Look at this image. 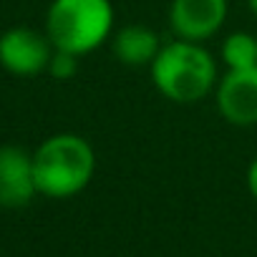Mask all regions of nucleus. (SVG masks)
<instances>
[{
	"label": "nucleus",
	"mask_w": 257,
	"mask_h": 257,
	"mask_svg": "<svg viewBox=\"0 0 257 257\" xmlns=\"http://www.w3.org/2000/svg\"><path fill=\"white\" fill-rule=\"evenodd\" d=\"M116 31L111 0H53L46 13V36L53 48L86 56L108 43Z\"/></svg>",
	"instance_id": "obj_3"
},
{
	"label": "nucleus",
	"mask_w": 257,
	"mask_h": 257,
	"mask_svg": "<svg viewBox=\"0 0 257 257\" xmlns=\"http://www.w3.org/2000/svg\"><path fill=\"white\" fill-rule=\"evenodd\" d=\"M247 3H249V11L257 16V0H247Z\"/></svg>",
	"instance_id": "obj_12"
},
{
	"label": "nucleus",
	"mask_w": 257,
	"mask_h": 257,
	"mask_svg": "<svg viewBox=\"0 0 257 257\" xmlns=\"http://www.w3.org/2000/svg\"><path fill=\"white\" fill-rule=\"evenodd\" d=\"M229 13V0H172L169 28L174 38L204 43L214 38Z\"/></svg>",
	"instance_id": "obj_6"
},
{
	"label": "nucleus",
	"mask_w": 257,
	"mask_h": 257,
	"mask_svg": "<svg viewBox=\"0 0 257 257\" xmlns=\"http://www.w3.org/2000/svg\"><path fill=\"white\" fill-rule=\"evenodd\" d=\"M108 46L118 63L128 68H149L164 43L154 28L142 26V23H128L111 33Z\"/></svg>",
	"instance_id": "obj_8"
},
{
	"label": "nucleus",
	"mask_w": 257,
	"mask_h": 257,
	"mask_svg": "<svg viewBox=\"0 0 257 257\" xmlns=\"http://www.w3.org/2000/svg\"><path fill=\"white\" fill-rule=\"evenodd\" d=\"M53 43L46 31H33L26 26L11 28L0 36V66L13 76H38L48 68L53 56Z\"/></svg>",
	"instance_id": "obj_4"
},
{
	"label": "nucleus",
	"mask_w": 257,
	"mask_h": 257,
	"mask_svg": "<svg viewBox=\"0 0 257 257\" xmlns=\"http://www.w3.org/2000/svg\"><path fill=\"white\" fill-rule=\"evenodd\" d=\"M149 76L167 101L189 106L214 93L219 66L204 43L174 38L162 46L159 56L149 66Z\"/></svg>",
	"instance_id": "obj_1"
},
{
	"label": "nucleus",
	"mask_w": 257,
	"mask_h": 257,
	"mask_svg": "<svg viewBox=\"0 0 257 257\" xmlns=\"http://www.w3.org/2000/svg\"><path fill=\"white\" fill-rule=\"evenodd\" d=\"M219 116L239 128L257 126V66L224 71L214 88Z\"/></svg>",
	"instance_id": "obj_5"
},
{
	"label": "nucleus",
	"mask_w": 257,
	"mask_h": 257,
	"mask_svg": "<svg viewBox=\"0 0 257 257\" xmlns=\"http://www.w3.org/2000/svg\"><path fill=\"white\" fill-rule=\"evenodd\" d=\"M247 192L252 194V199L257 202V157L249 162L247 167Z\"/></svg>",
	"instance_id": "obj_11"
},
{
	"label": "nucleus",
	"mask_w": 257,
	"mask_h": 257,
	"mask_svg": "<svg viewBox=\"0 0 257 257\" xmlns=\"http://www.w3.org/2000/svg\"><path fill=\"white\" fill-rule=\"evenodd\" d=\"M33 174L38 194L48 199H71L91 184L96 174V152L81 134H53L33 152Z\"/></svg>",
	"instance_id": "obj_2"
},
{
	"label": "nucleus",
	"mask_w": 257,
	"mask_h": 257,
	"mask_svg": "<svg viewBox=\"0 0 257 257\" xmlns=\"http://www.w3.org/2000/svg\"><path fill=\"white\" fill-rule=\"evenodd\" d=\"M78 58L76 53H68V51H53L51 61H48V73L56 78V81H71L76 73H78Z\"/></svg>",
	"instance_id": "obj_10"
},
{
	"label": "nucleus",
	"mask_w": 257,
	"mask_h": 257,
	"mask_svg": "<svg viewBox=\"0 0 257 257\" xmlns=\"http://www.w3.org/2000/svg\"><path fill=\"white\" fill-rule=\"evenodd\" d=\"M219 58L224 63V71L254 68L257 66V36L247 31L229 33L219 46Z\"/></svg>",
	"instance_id": "obj_9"
},
{
	"label": "nucleus",
	"mask_w": 257,
	"mask_h": 257,
	"mask_svg": "<svg viewBox=\"0 0 257 257\" xmlns=\"http://www.w3.org/2000/svg\"><path fill=\"white\" fill-rule=\"evenodd\" d=\"M38 194L33 174V154L16 144L0 147V207L21 209Z\"/></svg>",
	"instance_id": "obj_7"
}]
</instances>
